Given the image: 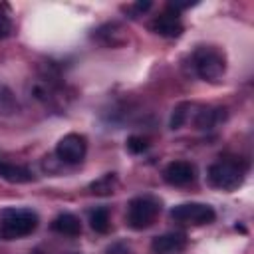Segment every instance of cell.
<instances>
[{
	"instance_id": "cell-6",
	"label": "cell",
	"mask_w": 254,
	"mask_h": 254,
	"mask_svg": "<svg viewBox=\"0 0 254 254\" xmlns=\"http://www.w3.org/2000/svg\"><path fill=\"white\" fill-rule=\"evenodd\" d=\"M87 153V139L79 133H67L64 135L56 145V155L62 163L77 165L85 159Z\"/></svg>"
},
{
	"instance_id": "cell-16",
	"label": "cell",
	"mask_w": 254,
	"mask_h": 254,
	"mask_svg": "<svg viewBox=\"0 0 254 254\" xmlns=\"http://www.w3.org/2000/svg\"><path fill=\"white\" fill-rule=\"evenodd\" d=\"M149 149V141L145 137H139V135H131L127 137V151L133 153V155H141Z\"/></svg>"
},
{
	"instance_id": "cell-12",
	"label": "cell",
	"mask_w": 254,
	"mask_h": 254,
	"mask_svg": "<svg viewBox=\"0 0 254 254\" xmlns=\"http://www.w3.org/2000/svg\"><path fill=\"white\" fill-rule=\"evenodd\" d=\"M224 117H226L224 109L202 107V109L196 113V119H194V123H196V127H198V129H212L216 123L224 121Z\"/></svg>"
},
{
	"instance_id": "cell-2",
	"label": "cell",
	"mask_w": 254,
	"mask_h": 254,
	"mask_svg": "<svg viewBox=\"0 0 254 254\" xmlns=\"http://www.w3.org/2000/svg\"><path fill=\"white\" fill-rule=\"evenodd\" d=\"M192 65L200 79L218 83L226 73V56L214 46H198L192 54Z\"/></svg>"
},
{
	"instance_id": "cell-1",
	"label": "cell",
	"mask_w": 254,
	"mask_h": 254,
	"mask_svg": "<svg viewBox=\"0 0 254 254\" xmlns=\"http://www.w3.org/2000/svg\"><path fill=\"white\" fill-rule=\"evenodd\" d=\"M40 224L38 214L32 208L12 206L2 210V224H0V236L6 240H18L24 236H30Z\"/></svg>"
},
{
	"instance_id": "cell-4",
	"label": "cell",
	"mask_w": 254,
	"mask_h": 254,
	"mask_svg": "<svg viewBox=\"0 0 254 254\" xmlns=\"http://www.w3.org/2000/svg\"><path fill=\"white\" fill-rule=\"evenodd\" d=\"M208 185L218 190H236L244 183V169L236 161H216L206 171Z\"/></svg>"
},
{
	"instance_id": "cell-18",
	"label": "cell",
	"mask_w": 254,
	"mask_h": 254,
	"mask_svg": "<svg viewBox=\"0 0 254 254\" xmlns=\"http://www.w3.org/2000/svg\"><path fill=\"white\" fill-rule=\"evenodd\" d=\"M190 107V103H181L175 107L173 117H171V129H179L185 121H187V109Z\"/></svg>"
},
{
	"instance_id": "cell-14",
	"label": "cell",
	"mask_w": 254,
	"mask_h": 254,
	"mask_svg": "<svg viewBox=\"0 0 254 254\" xmlns=\"http://www.w3.org/2000/svg\"><path fill=\"white\" fill-rule=\"evenodd\" d=\"M117 187V175L115 173H107L103 177H99L97 181H93L89 185V190L93 194H113Z\"/></svg>"
},
{
	"instance_id": "cell-3",
	"label": "cell",
	"mask_w": 254,
	"mask_h": 254,
	"mask_svg": "<svg viewBox=\"0 0 254 254\" xmlns=\"http://www.w3.org/2000/svg\"><path fill=\"white\" fill-rule=\"evenodd\" d=\"M161 212V200L151 194H141L135 196L127 202V212H125V224L131 230H145L149 228Z\"/></svg>"
},
{
	"instance_id": "cell-8",
	"label": "cell",
	"mask_w": 254,
	"mask_h": 254,
	"mask_svg": "<svg viewBox=\"0 0 254 254\" xmlns=\"http://www.w3.org/2000/svg\"><path fill=\"white\" fill-rule=\"evenodd\" d=\"M151 30L163 38H179L183 34V22L179 12L167 8L165 12H161L153 22H151Z\"/></svg>"
},
{
	"instance_id": "cell-13",
	"label": "cell",
	"mask_w": 254,
	"mask_h": 254,
	"mask_svg": "<svg viewBox=\"0 0 254 254\" xmlns=\"http://www.w3.org/2000/svg\"><path fill=\"white\" fill-rule=\"evenodd\" d=\"M89 226L99 232V234H105L109 232V226H111V218H109V210L105 206H99V208H93L89 212Z\"/></svg>"
},
{
	"instance_id": "cell-19",
	"label": "cell",
	"mask_w": 254,
	"mask_h": 254,
	"mask_svg": "<svg viewBox=\"0 0 254 254\" xmlns=\"http://www.w3.org/2000/svg\"><path fill=\"white\" fill-rule=\"evenodd\" d=\"M105 254H131V246L123 240H117V242H111L105 248Z\"/></svg>"
},
{
	"instance_id": "cell-15",
	"label": "cell",
	"mask_w": 254,
	"mask_h": 254,
	"mask_svg": "<svg viewBox=\"0 0 254 254\" xmlns=\"http://www.w3.org/2000/svg\"><path fill=\"white\" fill-rule=\"evenodd\" d=\"M10 16H12L10 6L6 2H0V40H6L12 34V30H14Z\"/></svg>"
},
{
	"instance_id": "cell-9",
	"label": "cell",
	"mask_w": 254,
	"mask_h": 254,
	"mask_svg": "<svg viewBox=\"0 0 254 254\" xmlns=\"http://www.w3.org/2000/svg\"><path fill=\"white\" fill-rule=\"evenodd\" d=\"M187 246V236L183 232H165L161 236H155L151 242L153 252L157 254H173V252H181Z\"/></svg>"
},
{
	"instance_id": "cell-11",
	"label": "cell",
	"mask_w": 254,
	"mask_h": 254,
	"mask_svg": "<svg viewBox=\"0 0 254 254\" xmlns=\"http://www.w3.org/2000/svg\"><path fill=\"white\" fill-rule=\"evenodd\" d=\"M52 230L64 236H77L81 232V222L75 214L71 212H60L54 220H52Z\"/></svg>"
},
{
	"instance_id": "cell-5",
	"label": "cell",
	"mask_w": 254,
	"mask_h": 254,
	"mask_svg": "<svg viewBox=\"0 0 254 254\" xmlns=\"http://www.w3.org/2000/svg\"><path fill=\"white\" fill-rule=\"evenodd\" d=\"M171 218L179 224L187 226H202L210 224L216 218V212L206 202H181L171 208Z\"/></svg>"
},
{
	"instance_id": "cell-7",
	"label": "cell",
	"mask_w": 254,
	"mask_h": 254,
	"mask_svg": "<svg viewBox=\"0 0 254 254\" xmlns=\"http://www.w3.org/2000/svg\"><path fill=\"white\" fill-rule=\"evenodd\" d=\"M163 179L171 187H187V185L194 183L196 167L189 161H171L163 171Z\"/></svg>"
},
{
	"instance_id": "cell-10",
	"label": "cell",
	"mask_w": 254,
	"mask_h": 254,
	"mask_svg": "<svg viewBox=\"0 0 254 254\" xmlns=\"http://www.w3.org/2000/svg\"><path fill=\"white\" fill-rule=\"evenodd\" d=\"M0 179L12 183V185H24V183H32L34 181V173L22 165L16 163H8L0 159Z\"/></svg>"
},
{
	"instance_id": "cell-17",
	"label": "cell",
	"mask_w": 254,
	"mask_h": 254,
	"mask_svg": "<svg viewBox=\"0 0 254 254\" xmlns=\"http://www.w3.org/2000/svg\"><path fill=\"white\" fill-rule=\"evenodd\" d=\"M151 6H153V2L145 0V2H133V4H125L121 10H123V12H127L131 18H137V16L145 14V12H147Z\"/></svg>"
}]
</instances>
